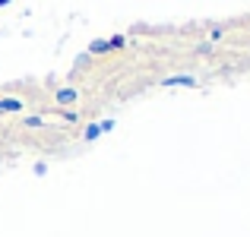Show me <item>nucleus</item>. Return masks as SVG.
Here are the masks:
<instances>
[{"mask_svg": "<svg viewBox=\"0 0 250 237\" xmlns=\"http://www.w3.org/2000/svg\"><path fill=\"white\" fill-rule=\"evenodd\" d=\"M162 85H168V89H174V85H184V89H196V85H200V79H196V76L174 73V76H165V79H162Z\"/></svg>", "mask_w": 250, "mask_h": 237, "instance_id": "nucleus-1", "label": "nucleus"}, {"mask_svg": "<svg viewBox=\"0 0 250 237\" xmlns=\"http://www.w3.org/2000/svg\"><path fill=\"white\" fill-rule=\"evenodd\" d=\"M54 98H57V104H76L80 92H76L73 85H63V89H57V92H54Z\"/></svg>", "mask_w": 250, "mask_h": 237, "instance_id": "nucleus-2", "label": "nucleus"}, {"mask_svg": "<svg viewBox=\"0 0 250 237\" xmlns=\"http://www.w3.org/2000/svg\"><path fill=\"white\" fill-rule=\"evenodd\" d=\"M19 111H22L19 98H0V114H19Z\"/></svg>", "mask_w": 250, "mask_h": 237, "instance_id": "nucleus-3", "label": "nucleus"}, {"mask_svg": "<svg viewBox=\"0 0 250 237\" xmlns=\"http://www.w3.org/2000/svg\"><path fill=\"white\" fill-rule=\"evenodd\" d=\"M108 51H111V44H108V41H102V38L89 44V54H108Z\"/></svg>", "mask_w": 250, "mask_h": 237, "instance_id": "nucleus-4", "label": "nucleus"}, {"mask_svg": "<svg viewBox=\"0 0 250 237\" xmlns=\"http://www.w3.org/2000/svg\"><path fill=\"white\" fill-rule=\"evenodd\" d=\"M98 136H102V127H98V123H89V127H85V133H83V139L92 142V139H98Z\"/></svg>", "mask_w": 250, "mask_h": 237, "instance_id": "nucleus-5", "label": "nucleus"}, {"mask_svg": "<svg viewBox=\"0 0 250 237\" xmlns=\"http://www.w3.org/2000/svg\"><path fill=\"white\" fill-rule=\"evenodd\" d=\"M22 127H48L44 117H22Z\"/></svg>", "mask_w": 250, "mask_h": 237, "instance_id": "nucleus-6", "label": "nucleus"}, {"mask_svg": "<svg viewBox=\"0 0 250 237\" xmlns=\"http://www.w3.org/2000/svg\"><path fill=\"white\" fill-rule=\"evenodd\" d=\"M108 44H111V51H117V48H124V44H127V38H124V35H114V38H108Z\"/></svg>", "mask_w": 250, "mask_h": 237, "instance_id": "nucleus-7", "label": "nucleus"}, {"mask_svg": "<svg viewBox=\"0 0 250 237\" xmlns=\"http://www.w3.org/2000/svg\"><path fill=\"white\" fill-rule=\"evenodd\" d=\"M98 127H102V133H108V130H114V120H102Z\"/></svg>", "mask_w": 250, "mask_h": 237, "instance_id": "nucleus-8", "label": "nucleus"}, {"mask_svg": "<svg viewBox=\"0 0 250 237\" xmlns=\"http://www.w3.org/2000/svg\"><path fill=\"white\" fill-rule=\"evenodd\" d=\"M44 171H48V164H44V161H38V164H35V174H38V177H44Z\"/></svg>", "mask_w": 250, "mask_h": 237, "instance_id": "nucleus-9", "label": "nucleus"}, {"mask_svg": "<svg viewBox=\"0 0 250 237\" xmlns=\"http://www.w3.org/2000/svg\"><path fill=\"white\" fill-rule=\"evenodd\" d=\"M6 3H13V0H0V6H6Z\"/></svg>", "mask_w": 250, "mask_h": 237, "instance_id": "nucleus-10", "label": "nucleus"}]
</instances>
